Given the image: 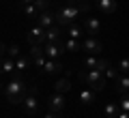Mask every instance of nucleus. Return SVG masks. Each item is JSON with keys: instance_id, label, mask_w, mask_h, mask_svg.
Here are the masks:
<instances>
[{"instance_id": "nucleus-13", "label": "nucleus", "mask_w": 129, "mask_h": 118, "mask_svg": "<svg viewBox=\"0 0 129 118\" xmlns=\"http://www.w3.org/2000/svg\"><path fill=\"white\" fill-rule=\"evenodd\" d=\"M114 84H116V92H118V95H129V75L120 73L114 80Z\"/></svg>"}, {"instance_id": "nucleus-28", "label": "nucleus", "mask_w": 129, "mask_h": 118, "mask_svg": "<svg viewBox=\"0 0 129 118\" xmlns=\"http://www.w3.org/2000/svg\"><path fill=\"white\" fill-rule=\"evenodd\" d=\"M7 56L15 60L17 56H22V52H19V47H17V45H9V47H7Z\"/></svg>"}, {"instance_id": "nucleus-22", "label": "nucleus", "mask_w": 129, "mask_h": 118, "mask_svg": "<svg viewBox=\"0 0 129 118\" xmlns=\"http://www.w3.org/2000/svg\"><path fill=\"white\" fill-rule=\"evenodd\" d=\"M64 50L67 52H82V43H78V39H67L64 41Z\"/></svg>"}, {"instance_id": "nucleus-7", "label": "nucleus", "mask_w": 129, "mask_h": 118, "mask_svg": "<svg viewBox=\"0 0 129 118\" xmlns=\"http://www.w3.org/2000/svg\"><path fill=\"white\" fill-rule=\"evenodd\" d=\"M64 107H67V99H64V95H60V92H54V97H50V101H47V109L60 116Z\"/></svg>"}, {"instance_id": "nucleus-35", "label": "nucleus", "mask_w": 129, "mask_h": 118, "mask_svg": "<svg viewBox=\"0 0 129 118\" xmlns=\"http://www.w3.org/2000/svg\"><path fill=\"white\" fill-rule=\"evenodd\" d=\"M0 90H5V88H2V84H0Z\"/></svg>"}, {"instance_id": "nucleus-32", "label": "nucleus", "mask_w": 129, "mask_h": 118, "mask_svg": "<svg viewBox=\"0 0 129 118\" xmlns=\"http://www.w3.org/2000/svg\"><path fill=\"white\" fill-rule=\"evenodd\" d=\"M116 118H129V112H123V109H120V112H118V116H116Z\"/></svg>"}, {"instance_id": "nucleus-16", "label": "nucleus", "mask_w": 129, "mask_h": 118, "mask_svg": "<svg viewBox=\"0 0 129 118\" xmlns=\"http://www.w3.org/2000/svg\"><path fill=\"white\" fill-rule=\"evenodd\" d=\"M95 2H97V9L101 11V13H106V15L116 11V0H95Z\"/></svg>"}, {"instance_id": "nucleus-33", "label": "nucleus", "mask_w": 129, "mask_h": 118, "mask_svg": "<svg viewBox=\"0 0 129 118\" xmlns=\"http://www.w3.org/2000/svg\"><path fill=\"white\" fill-rule=\"evenodd\" d=\"M7 54V47H5V43H0V56H5Z\"/></svg>"}, {"instance_id": "nucleus-30", "label": "nucleus", "mask_w": 129, "mask_h": 118, "mask_svg": "<svg viewBox=\"0 0 129 118\" xmlns=\"http://www.w3.org/2000/svg\"><path fill=\"white\" fill-rule=\"evenodd\" d=\"M118 107L123 112H129V95H120V101H118Z\"/></svg>"}, {"instance_id": "nucleus-25", "label": "nucleus", "mask_w": 129, "mask_h": 118, "mask_svg": "<svg viewBox=\"0 0 129 118\" xmlns=\"http://www.w3.org/2000/svg\"><path fill=\"white\" fill-rule=\"evenodd\" d=\"M69 2H71V5H75V7H80L82 13H86L88 7H90V0H69Z\"/></svg>"}, {"instance_id": "nucleus-10", "label": "nucleus", "mask_w": 129, "mask_h": 118, "mask_svg": "<svg viewBox=\"0 0 129 118\" xmlns=\"http://www.w3.org/2000/svg\"><path fill=\"white\" fill-rule=\"evenodd\" d=\"M84 28H86L88 36H97L99 32H101V22H99V17H86L84 19Z\"/></svg>"}, {"instance_id": "nucleus-34", "label": "nucleus", "mask_w": 129, "mask_h": 118, "mask_svg": "<svg viewBox=\"0 0 129 118\" xmlns=\"http://www.w3.org/2000/svg\"><path fill=\"white\" fill-rule=\"evenodd\" d=\"M35 0H22V5H32Z\"/></svg>"}, {"instance_id": "nucleus-15", "label": "nucleus", "mask_w": 129, "mask_h": 118, "mask_svg": "<svg viewBox=\"0 0 129 118\" xmlns=\"http://www.w3.org/2000/svg\"><path fill=\"white\" fill-rule=\"evenodd\" d=\"M2 73H15V60L9 56H0V75Z\"/></svg>"}, {"instance_id": "nucleus-23", "label": "nucleus", "mask_w": 129, "mask_h": 118, "mask_svg": "<svg viewBox=\"0 0 129 118\" xmlns=\"http://www.w3.org/2000/svg\"><path fill=\"white\" fill-rule=\"evenodd\" d=\"M103 112H106L108 118H116V116H118V103H108Z\"/></svg>"}, {"instance_id": "nucleus-19", "label": "nucleus", "mask_w": 129, "mask_h": 118, "mask_svg": "<svg viewBox=\"0 0 129 118\" xmlns=\"http://www.w3.org/2000/svg\"><path fill=\"white\" fill-rule=\"evenodd\" d=\"M101 73H103V77H106V80H116V77L120 75V71H118V67H116V64H108Z\"/></svg>"}, {"instance_id": "nucleus-2", "label": "nucleus", "mask_w": 129, "mask_h": 118, "mask_svg": "<svg viewBox=\"0 0 129 118\" xmlns=\"http://www.w3.org/2000/svg\"><path fill=\"white\" fill-rule=\"evenodd\" d=\"M78 75H80V80H82L88 88H92L95 92L106 88V77H103L101 71H95V69H86V67H84Z\"/></svg>"}, {"instance_id": "nucleus-12", "label": "nucleus", "mask_w": 129, "mask_h": 118, "mask_svg": "<svg viewBox=\"0 0 129 118\" xmlns=\"http://www.w3.org/2000/svg\"><path fill=\"white\" fill-rule=\"evenodd\" d=\"M37 22H39V26L41 28H52L56 24V15L52 13V11H41V13H39V17H37Z\"/></svg>"}, {"instance_id": "nucleus-31", "label": "nucleus", "mask_w": 129, "mask_h": 118, "mask_svg": "<svg viewBox=\"0 0 129 118\" xmlns=\"http://www.w3.org/2000/svg\"><path fill=\"white\" fill-rule=\"evenodd\" d=\"M43 118H60V116H58V114H54V112H47Z\"/></svg>"}, {"instance_id": "nucleus-18", "label": "nucleus", "mask_w": 129, "mask_h": 118, "mask_svg": "<svg viewBox=\"0 0 129 118\" xmlns=\"http://www.w3.org/2000/svg\"><path fill=\"white\" fill-rule=\"evenodd\" d=\"M60 26L58 24H54L52 28H47L45 30V36H47V43H60Z\"/></svg>"}, {"instance_id": "nucleus-1", "label": "nucleus", "mask_w": 129, "mask_h": 118, "mask_svg": "<svg viewBox=\"0 0 129 118\" xmlns=\"http://www.w3.org/2000/svg\"><path fill=\"white\" fill-rule=\"evenodd\" d=\"M26 95H28V88H26V84L22 82V73L15 71L13 80L5 86V97L9 99L11 105H22V101H24Z\"/></svg>"}, {"instance_id": "nucleus-20", "label": "nucleus", "mask_w": 129, "mask_h": 118, "mask_svg": "<svg viewBox=\"0 0 129 118\" xmlns=\"http://www.w3.org/2000/svg\"><path fill=\"white\" fill-rule=\"evenodd\" d=\"M54 90L60 92V95H64V92H69V90H71V82H69V80H56Z\"/></svg>"}, {"instance_id": "nucleus-29", "label": "nucleus", "mask_w": 129, "mask_h": 118, "mask_svg": "<svg viewBox=\"0 0 129 118\" xmlns=\"http://www.w3.org/2000/svg\"><path fill=\"white\" fill-rule=\"evenodd\" d=\"M32 5L39 9V13H41V11H50V0H35Z\"/></svg>"}, {"instance_id": "nucleus-26", "label": "nucleus", "mask_w": 129, "mask_h": 118, "mask_svg": "<svg viewBox=\"0 0 129 118\" xmlns=\"http://www.w3.org/2000/svg\"><path fill=\"white\" fill-rule=\"evenodd\" d=\"M67 34H69L71 39H78V36H82V28H80L78 24H71V26H69V32H67Z\"/></svg>"}, {"instance_id": "nucleus-36", "label": "nucleus", "mask_w": 129, "mask_h": 118, "mask_svg": "<svg viewBox=\"0 0 129 118\" xmlns=\"http://www.w3.org/2000/svg\"><path fill=\"white\" fill-rule=\"evenodd\" d=\"M0 2H2V0H0Z\"/></svg>"}, {"instance_id": "nucleus-17", "label": "nucleus", "mask_w": 129, "mask_h": 118, "mask_svg": "<svg viewBox=\"0 0 129 118\" xmlns=\"http://www.w3.org/2000/svg\"><path fill=\"white\" fill-rule=\"evenodd\" d=\"M78 99H80V103H84V105H92L95 103V90H92V88H84V90H80Z\"/></svg>"}, {"instance_id": "nucleus-27", "label": "nucleus", "mask_w": 129, "mask_h": 118, "mask_svg": "<svg viewBox=\"0 0 129 118\" xmlns=\"http://www.w3.org/2000/svg\"><path fill=\"white\" fill-rule=\"evenodd\" d=\"M116 67H118V71H120V73L129 75V58H123V60H118V62H116Z\"/></svg>"}, {"instance_id": "nucleus-14", "label": "nucleus", "mask_w": 129, "mask_h": 118, "mask_svg": "<svg viewBox=\"0 0 129 118\" xmlns=\"http://www.w3.org/2000/svg\"><path fill=\"white\" fill-rule=\"evenodd\" d=\"M43 71H45L47 75H58V73L62 71V64H60L58 60H54V58H47L45 64H43Z\"/></svg>"}, {"instance_id": "nucleus-5", "label": "nucleus", "mask_w": 129, "mask_h": 118, "mask_svg": "<svg viewBox=\"0 0 129 118\" xmlns=\"http://www.w3.org/2000/svg\"><path fill=\"white\" fill-rule=\"evenodd\" d=\"M82 52H86L88 56H97L103 52V43L97 39V36H86L82 41Z\"/></svg>"}, {"instance_id": "nucleus-3", "label": "nucleus", "mask_w": 129, "mask_h": 118, "mask_svg": "<svg viewBox=\"0 0 129 118\" xmlns=\"http://www.w3.org/2000/svg\"><path fill=\"white\" fill-rule=\"evenodd\" d=\"M82 13L80 11V7L75 5H69V7H62V9L56 11V24L58 26H71V24H75V19H78V15Z\"/></svg>"}, {"instance_id": "nucleus-6", "label": "nucleus", "mask_w": 129, "mask_h": 118, "mask_svg": "<svg viewBox=\"0 0 129 118\" xmlns=\"http://www.w3.org/2000/svg\"><path fill=\"white\" fill-rule=\"evenodd\" d=\"M28 43H30V45H45L47 43L45 28H41L39 24L35 28H30V30H28Z\"/></svg>"}, {"instance_id": "nucleus-8", "label": "nucleus", "mask_w": 129, "mask_h": 118, "mask_svg": "<svg viewBox=\"0 0 129 118\" xmlns=\"http://www.w3.org/2000/svg\"><path fill=\"white\" fill-rule=\"evenodd\" d=\"M30 60L37 64L39 69H43V64H45V60H47L45 52H43V45H30Z\"/></svg>"}, {"instance_id": "nucleus-4", "label": "nucleus", "mask_w": 129, "mask_h": 118, "mask_svg": "<svg viewBox=\"0 0 129 118\" xmlns=\"http://www.w3.org/2000/svg\"><path fill=\"white\" fill-rule=\"evenodd\" d=\"M22 109L26 116H37L39 114V99H37V90L35 88H28V95L22 101Z\"/></svg>"}, {"instance_id": "nucleus-11", "label": "nucleus", "mask_w": 129, "mask_h": 118, "mask_svg": "<svg viewBox=\"0 0 129 118\" xmlns=\"http://www.w3.org/2000/svg\"><path fill=\"white\" fill-rule=\"evenodd\" d=\"M108 60H103V58H97V56H88L86 60H84V67L86 69H95V71H103V69L108 67Z\"/></svg>"}, {"instance_id": "nucleus-9", "label": "nucleus", "mask_w": 129, "mask_h": 118, "mask_svg": "<svg viewBox=\"0 0 129 118\" xmlns=\"http://www.w3.org/2000/svg\"><path fill=\"white\" fill-rule=\"evenodd\" d=\"M43 52H45V56L47 58H60V56L64 54V45H60V43H45V45H43Z\"/></svg>"}, {"instance_id": "nucleus-24", "label": "nucleus", "mask_w": 129, "mask_h": 118, "mask_svg": "<svg viewBox=\"0 0 129 118\" xmlns=\"http://www.w3.org/2000/svg\"><path fill=\"white\" fill-rule=\"evenodd\" d=\"M24 15L26 17H39V9L35 5H24Z\"/></svg>"}, {"instance_id": "nucleus-21", "label": "nucleus", "mask_w": 129, "mask_h": 118, "mask_svg": "<svg viewBox=\"0 0 129 118\" xmlns=\"http://www.w3.org/2000/svg\"><path fill=\"white\" fill-rule=\"evenodd\" d=\"M28 64H30V58H26V56H17V58H15V71H17V73L26 71Z\"/></svg>"}]
</instances>
